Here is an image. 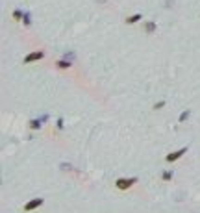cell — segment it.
Listing matches in <instances>:
<instances>
[{"mask_svg":"<svg viewBox=\"0 0 200 213\" xmlns=\"http://www.w3.org/2000/svg\"><path fill=\"white\" fill-rule=\"evenodd\" d=\"M137 182V178H130V180H126V178H119L115 182V185H117V189H120V191H124V189H128V187H132L133 184Z\"/></svg>","mask_w":200,"mask_h":213,"instance_id":"1","label":"cell"},{"mask_svg":"<svg viewBox=\"0 0 200 213\" xmlns=\"http://www.w3.org/2000/svg\"><path fill=\"white\" fill-rule=\"evenodd\" d=\"M43 58H45V52H41V50H35V52L28 54V56L24 58V65H28V63H32V61H39V60H43Z\"/></svg>","mask_w":200,"mask_h":213,"instance_id":"2","label":"cell"},{"mask_svg":"<svg viewBox=\"0 0 200 213\" xmlns=\"http://www.w3.org/2000/svg\"><path fill=\"white\" fill-rule=\"evenodd\" d=\"M187 152V147H183V148H180V150H176V152H172V154H169V156L165 157V159L169 161V163H172V161H176V159H180V157L183 156V154Z\"/></svg>","mask_w":200,"mask_h":213,"instance_id":"3","label":"cell"},{"mask_svg":"<svg viewBox=\"0 0 200 213\" xmlns=\"http://www.w3.org/2000/svg\"><path fill=\"white\" fill-rule=\"evenodd\" d=\"M43 202H45L43 198H33V200H30L28 204H24V211H32V210H35V208L43 206Z\"/></svg>","mask_w":200,"mask_h":213,"instance_id":"4","label":"cell"},{"mask_svg":"<svg viewBox=\"0 0 200 213\" xmlns=\"http://www.w3.org/2000/svg\"><path fill=\"white\" fill-rule=\"evenodd\" d=\"M46 119H48V115H43L41 119H32L30 121V130H41L43 122H45Z\"/></svg>","mask_w":200,"mask_h":213,"instance_id":"5","label":"cell"},{"mask_svg":"<svg viewBox=\"0 0 200 213\" xmlns=\"http://www.w3.org/2000/svg\"><path fill=\"white\" fill-rule=\"evenodd\" d=\"M156 28H158V24H156L154 21H148V22H144V31H146L148 35H152L156 31Z\"/></svg>","mask_w":200,"mask_h":213,"instance_id":"6","label":"cell"},{"mask_svg":"<svg viewBox=\"0 0 200 213\" xmlns=\"http://www.w3.org/2000/svg\"><path fill=\"white\" fill-rule=\"evenodd\" d=\"M56 65H58V69H70L72 67V63H70L69 60H60V61H56Z\"/></svg>","mask_w":200,"mask_h":213,"instance_id":"7","label":"cell"},{"mask_svg":"<svg viewBox=\"0 0 200 213\" xmlns=\"http://www.w3.org/2000/svg\"><path fill=\"white\" fill-rule=\"evenodd\" d=\"M141 19H143V15H141V13H135V15H132V17L126 19V24H135V22L141 21Z\"/></svg>","mask_w":200,"mask_h":213,"instance_id":"8","label":"cell"},{"mask_svg":"<svg viewBox=\"0 0 200 213\" xmlns=\"http://www.w3.org/2000/svg\"><path fill=\"white\" fill-rule=\"evenodd\" d=\"M189 117H191V109H183L182 115H180V119H178V122H185Z\"/></svg>","mask_w":200,"mask_h":213,"instance_id":"9","label":"cell"},{"mask_svg":"<svg viewBox=\"0 0 200 213\" xmlns=\"http://www.w3.org/2000/svg\"><path fill=\"white\" fill-rule=\"evenodd\" d=\"M22 17H24V11L17 7V9L13 11V19H15V21H22Z\"/></svg>","mask_w":200,"mask_h":213,"instance_id":"10","label":"cell"},{"mask_svg":"<svg viewBox=\"0 0 200 213\" xmlns=\"http://www.w3.org/2000/svg\"><path fill=\"white\" fill-rule=\"evenodd\" d=\"M22 22H24V26H30V24H32V15H30V11H24Z\"/></svg>","mask_w":200,"mask_h":213,"instance_id":"11","label":"cell"},{"mask_svg":"<svg viewBox=\"0 0 200 213\" xmlns=\"http://www.w3.org/2000/svg\"><path fill=\"white\" fill-rule=\"evenodd\" d=\"M172 174H174L172 171H165V172H163V176H161V178L165 180V182H169V180H172Z\"/></svg>","mask_w":200,"mask_h":213,"instance_id":"12","label":"cell"},{"mask_svg":"<svg viewBox=\"0 0 200 213\" xmlns=\"http://www.w3.org/2000/svg\"><path fill=\"white\" fill-rule=\"evenodd\" d=\"M165 106H167V102H165V100H161V102H156V104H154V108H152V109H156V111H158V109L165 108Z\"/></svg>","mask_w":200,"mask_h":213,"instance_id":"13","label":"cell"},{"mask_svg":"<svg viewBox=\"0 0 200 213\" xmlns=\"http://www.w3.org/2000/svg\"><path fill=\"white\" fill-rule=\"evenodd\" d=\"M56 126H58V130H63V128H65V124H63V119H61V117H60V119H58Z\"/></svg>","mask_w":200,"mask_h":213,"instance_id":"14","label":"cell"},{"mask_svg":"<svg viewBox=\"0 0 200 213\" xmlns=\"http://www.w3.org/2000/svg\"><path fill=\"white\" fill-rule=\"evenodd\" d=\"M63 60H74V52H65V56H63Z\"/></svg>","mask_w":200,"mask_h":213,"instance_id":"15","label":"cell"},{"mask_svg":"<svg viewBox=\"0 0 200 213\" xmlns=\"http://www.w3.org/2000/svg\"><path fill=\"white\" fill-rule=\"evenodd\" d=\"M96 2H98V4H104V2H106V0H96Z\"/></svg>","mask_w":200,"mask_h":213,"instance_id":"16","label":"cell"}]
</instances>
